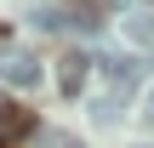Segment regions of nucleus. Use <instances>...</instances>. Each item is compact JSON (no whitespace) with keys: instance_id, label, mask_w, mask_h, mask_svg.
I'll list each match as a JSON object with an SVG mask.
<instances>
[{"instance_id":"obj_2","label":"nucleus","mask_w":154,"mask_h":148,"mask_svg":"<svg viewBox=\"0 0 154 148\" xmlns=\"http://www.w3.org/2000/svg\"><path fill=\"white\" fill-rule=\"evenodd\" d=\"M86 80H91V57H86V51H63V57H57V91H63V97H80Z\"/></svg>"},{"instance_id":"obj_6","label":"nucleus","mask_w":154,"mask_h":148,"mask_svg":"<svg viewBox=\"0 0 154 148\" xmlns=\"http://www.w3.org/2000/svg\"><path fill=\"white\" fill-rule=\"evenodd\" d=\"M40 148H80V137H69V131H46Z\"/></svg>"},{"instance_id":"obj_1","label":"nucleus","mask_w":154,"mask_h":148,"mask_svg":"<svg viewBox=\"0 0 154 148\" xmlns=\"http://www.w3.org/2000/svg\"><path fill=\"white\" fill-rule=\"evenodd\" d=\"M0 80L17 86V91H34L40 86V57L23 51V46H0Z\"/></svg>"},{"instance_id":"obj_4","label":"nucleus","mask_w":154,"mask_h":148,"mask_svg":"<svg viewBox=\"0 0 154 148\" xmlns=\"http://www.w3.org/2000/svg\"><path fill=\"white\" fill-rule=\"evenodd\" d=\"M126 40H131V46H154V17H149V11L126 17Z\"/></svg>"},{"instance_id":"obj_3","label":"nucleus","mask_w":154,"mask_h":148,"mask_svg":"<svg viewBox=\"0 0 154 148\" xmlns=\"http://www.w3.org/2000/svg\"><path fill=\"white\" fill-rule=\"evenodd\" d=\"M29 131H34V114H29V108H17V103H0V148L23 143Z\"/></svg>"},{"instance_id":"obj_5","label":"nucleus","mask_w":154,"mask_h":148,"mask_svg":"<svg viewBox=\"0 0 154 148\" xmlns=\"http://www.w3.org/2000/svg\"><path fill=\"white\" fill-rule=\"evenodd\" d=\"M29 23H34L40 34H51V29H63V23H69V11H57V6H40V11H34Z\"/></svg>"},{"instance_id":"obj_7","label":"nucleus","mask_w":154,"mask_h":148,"mask_svg":"<svg viewBox=\"0 0 154 148\" xmlns=\"http://www.w3.org/2000/svg\"><path fill=\"white\" fill-rule=\"evenodd\" d=\"M143 114H149V120H154V91H149V103H143Z\"/></svg>"}]
</instances>
